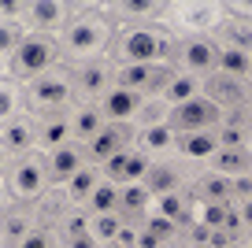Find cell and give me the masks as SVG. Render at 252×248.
<instances>
[{"instance_id":"obj_1","label":"cell","mask_w":252,"mask_h":248,"mask_svg":"<svg viewBox=\"0 0 252 248\" xmlns=\"http://www.w3.org/2000/svg\"><path fill=\"white\" fill-rule=\"evenodd\" d=\"M78 11V8H74ZM115 30L108 15L96 11H78L71 19V26L60 37V52H63V67H82V63H96V60H111L115 48Z\"/></svg>"},{"instance_id":"obj_2","label":"cell","mask_w":252,"mask_h":248,"mask_svg":"<svg viewBox=\"0 0 252 248\" xmlns=\"http://www.w3.org/2000/svg\"><path fill=\"white\" fill-rule=\"evenodd\" d=\"M174 33L167 26H119L111 63H171ZM174 67V63H171Z\"/></svg>"},{"instance_id":"obj_3","label":"cell","mask_w":252,"mask_h":248,"mask_svg":"<svg viewBox=\"0 0 252 248\" xmlns=\"http://www.w3.org/2000/svg\"><path fill=\"white\" fill-rule=\"evenodd\" d=\"M26 86V111L33 119H45V115H71L78 108V89H74V78L71 67H56L48 74L33 78V82H23Z\"/></svg>"},{"instance_id":"obj_4","label":"cell","mask_w":252,"mask_h":248,"mask_svg":"<svg viewBox=\"0 0 252 248\" xmlns=\"http://www.w3.org/2000/svg\"><path fill=\"white\" fill-rule=\"evenodd\" d=\"M226 19V0H174L167 30L174 37H212Z\"/></svg>"},{"instance_id":"obj_5","label":"cell","mask_w":252,"mask_h":248,"mask_svg":"<svg viewBox=\"0 0 252 248\" xmlns=\"http://www.w3.org/2000/svg\"><path fill=\"white\" fill-rule=\"evenodd\" d=\"M56 67H63L60 37L26 30V37L19 41L15 56H11V70H15V78H19V82H33V78L48 74V70H56Z\"/></svg>"},{"instance_id":"obj_6","label":"cell","mask_w":252,"mask_h":248,"mask_svg":"<svg viewBox=\"0 0 252 248\" xmlns=\"http://www.w3.org/2000/svg\"><path fill=\"white\" fill-rule=\"evenodd\" d=\"M48 171H45V155H30V159H19L11 167H4V193L11 200H37L48 193Z\"/></svg>"},{"instance_id":"obj_7","label":"cell","mask_w":252,"mask_h":248,"mask_svg":"<svg viewBox=\"0 0 252 248\" xmlns=\"http://www.w3.org/2000/svg\"><path fill=\"white\" fill-rule=\"evenodd\" d=\"M171 63H174V70H186V74L208 82L219 70V45L212 37H174Z\"/></svg>"},{"instance_id":"obj_8","label":"cell","mask_w":252,"mask_h":248,"mask_svg":"<svg viewBox=\"0 0 252 248\" xmlns=\"http://www.w3.org/2000/svg\"><path fill=\"white\" fill-rule=\"evenodd\" d=\"M74 0H26L23 8V26L33 33H48V37H63V30L71 26Z\"/></svg>"},{"instance_id":"obj_9","label":"cell","mask_w":252,"mask_h":248,"mask_svg":"<svg viewBox=\"0 0 252 248\" xmlns=\"http://www.w3.org/2000/svg\"><path fill=\"white\" fill-rule=\"evenodd\" d=\"M30 155H37V119L26 111L19 119L0 123V159H4V167L30 159Z\"/></svg>"},{"instance_id":"obj_10","label":"cell","mask_w":252,"mask_h":248,"mask_svg":"<svg viewBox=\"0 0 252 248\" xmlns=\"http://www.w3.org/2000/svg\"><path fill=\"white\" fill-rule=\"evenodd\" d=\"M171 70V63H115V86L149 100V96H159Z\"/></svg>"},{"instance_id":"obj_11","label":"cell","mask_w":252,"mask_h":248,"mask_svg":"<svg viewBox=\"0 0 252 248\" xmlns=\"http://www.w3.org/2000/svg\"><path fill=\"white\" fill-rule=\"evenodd\" d=\"M174 0H111V23L115 26H167Z\"/></svg>"},{"instance_id":"obj_12","label":"cell","mask_w":252,"mask_h":248,"mask_svg":"<svg viewBox=\"0 0 252 248\" xmlns=\"http://www.w3.org/2000/svg\"><path fill=\"white\" fill-rule=\"evenodd\" d=\"M222 123V111L215 108L208 96H197V100L189 104H178V108H171V115H167V126H171L174 133H204V130H219Z\"/></svg>"},{"instance_id":"obj_13","label":"cell","mask_w":252,"mask_h":248,"mask_svg":"<svg viewBox=\"0 0 252 248\" xmlns=\"http://www.w3.org/2000/svg\"><path fill=\"white\" fill-rule=\"evenodd\" d=\"M71 78H74V89H78L82 104H100L115 89V63L111 60L82 63V67H71Z\"/></svg>"},{"instance_id":"obj_14","label":"cell","mask_w":252,"mask_h":248,"mask_svg":"<svg viewBox=\"0 0 252 248\" xmlns=\"http://www.w3.org/2000/svg\"><path fill=\"white\" fill-rule=\"evenodd\" d=\"M134 145H137V126H130V123H108L86 145V155H89L93 167H104L108 159H115L119 152H126V148H134Z\"/></svg>"},{"instance_id":"obj_15","label":"cell","mask_w":252,"mask_h":248,"mask_svg":"<svg viewBox=\"0 0 252 248\" xmlns=\"http://www.w3.org/2000/svg\"><path fill=\"white\" fill-rule=\"evenodd\" d=\"M204 96L219 111H252V86L230 74H212L204 82Z\"/></svg>"},{"instance_id":"obj_16","label":"cell","mask_w":252,"mask_h":248,"mask_svg":"<svg viewBox=\"0 0 252 248\" xmlns=\"http://www.w3.org/2000/svg\"><path fill=\"white\" fill-rule=\"evenodd\" d=\"M152 155L149 152H141V148H126V152H119L115 159H108L100 167L104 171V178L108 182H115V186H137V182H145L149 178V171H152Z\"/></svg>"},{"instance_id":"obj_17","label":"cell","mask_w":252,"mask_h":248,"mask_svg":"<svg viewBox=\"0 0 252 248\" xmlns=\"http://www.w3.org/2000/svg\"><path fill=\"white\" fill-rule=\"evenodd\" d=\"M89 167V155H86V145L71 141V145L56 148V152L45 155V171H48V186H67L78 171Z\"/></svg>"},{"instance_id":"obj_18","label":"cell","mask_w":252,"mask_h":248,"mask_svg":"<svg viewBox=\"0 0 252 248\" xmlns=\"http://www.w3.org/2000/svg\"><path fill=\"white\" fill-rule=\"evenodd\" d=\"M74 141V126H71V115H45L37 119V152L48 155L56 148L71 145Z\"/></svg>"},{"instance_id":"obj_19","label":"cell","mask_w":252,"mask_h":248,"mask_svg":"<svg viewBox=\"0 0 252 248\" xmlns=\"http://www.w3.org/2000/svg\"><path fill=\"white\" fill-rule=\"evenodd\" d=\"M197 96H204V82L193 74H186V70H171L163 82V89H159V100L167 104V108H178V104H189L197 100Z\"/></svg>"},{"instance_id":"obj_20","label":"cell","mask_w":252,"mask_h":248,"mask_svg":"<svg viewBox=\"0 0 252 248\" xmlns=\"http://www.w3.org/2000/svg\"><path fill=\"white\" fill-rule=\"evenodd\" d=\"M141 104H145V96H137V93H130V89H119V86H115V89L100 100V111H104V119H108V123H130V126H134Z\"/></svg>"},{"instance_id":"obj_21","label":"cell","mask_w":252,"mask_h":248,"mask_svg":"<svg viewBox=\"0 0 252 248\" xmlns=\"http://www.w3.org/2000/svg\"><path fill=\"white\" fill-rule=\"evenodd\" d=\"M208 171L222 174V178H241V174H252V148H219V152L208 159Z\"/></svg>"},{"instance_id":"obj_22","label":"cell","mask_w":252,"mask_h":248,"mask_svg":"<svg viewBox=\"0 0 252 248\" xmlns=\"http://www.w3.org/2000/svg\"><path fill=\"white\" fill-rule=\"evenodd\" d=\"M30 233H33V218H30V211L4 204V222H0V245H4V248H19L26 237H30Z\"/></svg>"},{"instance_id":"obj_23","label":"cell","mask_w":252,"mask_h":248,"mask_svg":"<svg viewBox=\"0 0 252 248\" xmlns=\"http://www.w3.org/2000/svg\"><path fill=\"white\" fill-rule=\"evenodd\" d=\"M149 204H152V193L145 189V182H137V186H123V200H119V215H123V222L141 226L145 218H149Z\"/></svg>"},{"instance_id":"obj_24","label":"cell","mask_w":252,"mask_h":248,"mask_svg":"<svg viewBox=\"0 0 252 248\" xmlns=\"http://www.w3.org/2000/svg\"><path fill=\"white\" fill-rule=\"evenodd\" d=\"M71 126H74V141H78V145H89V141L108 126V119H104L100 104H78V108L71 111Z\"/></svg>"},{"instance_id":"obj_25","label":"cell","mask_w":252,"mask_h":248,"mask_svg":"<svg viewBox=\"0 0 252 248\" xmlns=\"http://www.w3.org/2000/svg\"><path fill=\"white\" fill-rule=\"evenodd\" d=\"M212 41L219 48H234V52H252V23L249 19H234L230 15L219 30L212 33Z\"/></svg>"},{"instance_id":"obj_26","label":"cell","mask_w":252,"mask_h":248,"mask_svg":"<svg viewBox=\"0 0 252 248\" xmlns=\"http://www.w3.org/2000/svg\"><path fill=\"white\" fill-rule=\"evenodd\" d=\"M145 189L152 193V200H159V196H167V193H182L178 167L167 163V159H156V163H152V171H149V178H145Z\"/></svg>"},{"instance_id":"obj_27","label":"cell","mask_w":252,"mask_h":248,"mask_svg":"<svg viewBox=\"0 0 252 248\" xmlns=\"http://www.w3.org/2000/svg\"><path fill=\"white\" fill-rule=\"evenodd\" d=\"M137 148H141V152H149L152 159H159V155H171L174 148H178V133H174L171 126L137 130Z\"/></svg>"},{"instance_id":"obj_28","label":"cell","mask_w":252,"mask_h":248,"mask_svg":"<svg viewBox=\"0 0 252 248\" xmlns=\"http://www.w3.org/2000/svg\"><path fill=\"white\" fill-rule=\"evenodd\" d=\"M174 152L186 155V159H204V163H208L215 152H219V137H215V130H204V133H182Z\"/></svg>"},{"instance_id":"obj_29","label":"cell","mask_w":252,"mask_h":248,"mask_svg":"<svg viewBox=\"0 0 252 248\" xmlns=\"http://www.w3.org/2000/svg\"><path fill=\"white\" fill-rule=\"evenodd\" d=\"M26 115V86L19 78H0V123Z\"/></svg>"},{"instance_id":"obj_30","label":"cell","mask_w":252,"mask_h":248,"mask_svg":"<svg viewBox=\"0 0 252 248\" xmlns=\"http://www.w3.org/2000/svg\"><path fill=\"white\" fill-rule=\"evenodd\" d=\"M100 182H104V171L89 163L86 171H78L71 182H67V186H63V193H67V200H71V204H82V208H86L89 196L96 193V186H100Z\"/></svg>"},{"instance_id":"obj_31","label":"cell","mask_w":252,"mask_h":248,"mask_svg":"<svg viewBox=\"0 0 252 248\" xmlns=\"http://www.w3.org/2000/svg\"><path fill=\"white\" fill-rule=\"evenodd\" d=\"M197 193H200L204 204H230L234 200V182L222 178V174H215V171H204L197 178Z\"/></svg>"},{"instance_id":"obj_32","label":"cell","mask_w":252,"mask_h":248,"mask_svg":"<svg viewBox=\"0 0 252 248\" xmlns=\"http://www.w3.org/2000/svg\"><path fill=\"white\" fill-rule=\"evenodd\" d=\"M119 200H123V186H115V182H108L104 178L100 186H96V193L89 196V204H86V211L89 215H119Z\"/></svg>"},{"instance_id":"obj_33","label":"cell","mask_w":252,"mask_h":248,"mask_svg":"<svg viewBox=\"0 0 252 248\" xmlns=\"http://www.w3.org/2000/svg\"><path fill=\"white\" fill-rule=\"evenodd\" d=\"M215 74H230L249 82L252 78V52H234V48H219V70Z\"/></svg>"},{"instance_id":"obj_34","label":"cell","mask_w":252,"mask_h":248,"mask_svg":"<svg viewBox=\"0 0 252 248\" xmlns=\"http://www.w3.org/2000/svg\"><path fill=\"white\" fill-rule=\"evenodd\" d=\"M167 115H171V108H167L159 96H149V100L141 104V111H137L134 126L137 130H152V126H167Z\"/></svg>"},{"instance_id":"obj_35","label":"cell","mask_w":252,"mask_h":248,"mask_svg":"<svg viewBox=\"0 0 252 248\" xmlns=\"http://www.w3.org/2000/svg\"><path fill=\"white\" fill-rule=\"evenodd\" d=\"M219 148H252V126H219Z\"/></svg>"},{"instance_id":"obj_36","label":"cell","mask_w":252,"mask_h":248,"mask_svg":"<svg viewBox=\"0 0 252 248\" xmlns=\"http://www.w3.org/2000/svg\"><path fill=\"white\" fill-rule=\"evenodd\" d=\"M123 215H96L93 218V237L100 241V245H111V241H119V233H123Z\"/></svg>"},{"instance_id":"obj_37","label":"cell","mask_w":252,"mask_h":248,"mask_svg":"<svg viewBox=\"0 0 252 248\" xmlns=\"http://www.w3.org/2000/svg\"><path fill=\"white\" fill-rule=\"evenodd\" d=\"M156 204H159V215L171 218V222L186 218V200H182V193H167V196H159Z\"/></svg>"},{"instance_id":"obj_38","label":"cell","mask_w":252,"mask_h":248,"mask_svg":"<svg viewBox=\"0 0 252 248\" xmlns=\"http://www.w3.org/2000/svg\"><path fill=\"white\" fill-rule=\"evenodd\" d=\"M141 226H145L149 233H156L159 241H163V237H171V233H174V222H171V218H163V215H149Z\"/></svg>"},{"instance_id":"obj_39","label":"cell","mask_w":252,"mask_h":248,"mask_svg":"<svg viewBox=\"0 0 252 248\" xmlns=\"http://www.w3.org/2000/svg\"><path fill=\"white\" fill-rule=\"evenodd\" d=\"M19 248H60V245H56V237H52L48 230H33Z\"/></svg>"},{"instance_id":"obj_40","label":"cell","mask_w":252,"mask_h":248,"mask_svg":"<svg viewBox=\"0 0 252 248\" xmlns=\"http://www.w3.org/2000/svg\"><path fill=\"white\" fill-rule=\"evenodd\" d=\"M226 15L249 19V23H252V0H226Z\"/></svg>"},{"instance_id":"obj_41","label":"cell","mask_w":252,"mask_h":248,"mask_svg":"<svg viewBox=\"0 0 252 248\" xmlns=\"http://www.w3.org/2000/svg\"><path fill=\"white\" fill-rule=\"evenodd\" d=\"M234 200H252V174H241V178H234Z\"/></svg>"},{"instance_id":"obj_42","label":"cell","mask_w":252,"mask_h":248,"mask_svg":"<svg viewBox=\"0 0 252 248\" xmlns=\"http://www.w3.org/2000/svg\"><path fill=\"white\" fill-rule=\"evenodd\" d=\"M159 245H163V241H159L156 233H149L145 226L137 230V245H134V248H159Z\"/></svg>"},{"instance_id":"obj_43","label":"cell","mask_w":252,"mask_h":248,"mask_svg":"<svg viewBox=\"0 0 252 248\" xmlns=\"http://www.w3.org/2000/svg\"><path fill=\"white\" fill-rule=\"evenodd\" d=\"M67 248H104V245L93 237V233H86V237H74V241H67Z\"/></svg>"},{"instance_id":"obj_44","label":"cell","mask_w":252,"mask_h":248,"mask_svg":"<svg viewBox=\"0 0 252 248\" xmlns=\"http://www.w3.org/2000/svg\"><path fill=\"white\" fill-rule=\"evenodd\" d=\"M237 218H241L245 226H252V200H241V208H237Z\"/></svg>"},{"instance_id":"obj_45","label":"cell","mask_w":252,"mask_h":248,"mask_svg":"<svg viewBox=\"0 0 252 248\" xmlns=\"http://www.w3.org/2000/svg\"><path fill=\"white\" fill-rule=\"evenodd\" d=\"M104 248H130V245H123V241H111V245H104Z\"/></svg>"},{"instance_id":"obj_46","label":"cell","mask_w":252,"mask_h":248,"mask_svg":"<svg viewBox=\"0 0 252 248\" xmlns=\"http://www.w3.org/2000/svg\"><path fill=\"white\" fill-rule=\"evenodd\" d=\"M249 86H252V78H249Z\"/></svg>"}]
</instances>
